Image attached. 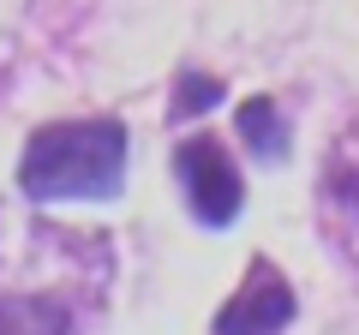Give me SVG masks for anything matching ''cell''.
Returning a JSON list of instances; mask_svg holds the SVG:
<instances>
[{"mask_svg": "<svg viewBox=\"0 0 359 335\" xmlns=\"http://www.w3.org/2000/svg\"><path fill=\"white\" fill-rule=\"evenodd\" d=\"M174 168H180V186H186V204H192V216L204 221V228H228V221L240 216L245 180H240V168L228 162V150H222L210 132H198V138L180 144Z\"/></svg>", "mask_w": 359, "mask_h": 335, "instance_id": "obj_2", "label": "cell"}, {"mask_svg": "<svg viewBox=\"0 0 359 335\" xmlns=\"http://www.w3.org/2000/svg\"><path fill=\"white\" fill-rule=\"evenodd\" d=\"M126 186V126L114 114L54 120L25 138L18 192L30 204H108Z\"/></svg>", "mask_w": 359, "mask_h": 335, "instance_id": "obj_1", "label": "cell"}, {"mask_svg": "<svg viewBox=\"0 0 359 335\" xmlns=\"http://www.w3.org/2000/svg\"><path fill=\"white\" fill-rule=\"evenodd\" d=\"M210 102H222V84H216V78L186 72V78H180V90H174V120H192L198 108H210Z\"/></svg>", "mask_w": 359, "mask_h": 335, "instance_id": "obj_7", "label": "cell"}, {"mask_svg": "<svg viewBox=\"0 0 359 335\" xmlns=\"http://www.w3.org/2000/svg\"><path fill=\"white\" fill-rule=\"evenodd\" d=\"M294 306L299 299H294V287H287V275L269 258H252L240 294L216 311V335H282L287 323H294Z\"/></svg>", "mask_w": 359, "mask_h": 335, "instance_id": "obj_3", "label": "cell"}, {"mask_svg": "<svg viewBox=\"0 0 359 335\" xmlns=\"http://www.w3.org/2000/svg\"><path fill=\"white\" fill-rule=\"evenodd\" d=\"M323 221H330V240L359 270V126L347 138H335V150H330V168H323Z\"/></svg>", "mask_w": 359, "mask_h": 335, "instance_id": "obj_4", "label": "cell"}, {"mask_svg": "<svg viewBox=\"0 0 359 335\" xmlns=\"http://www.w3.org/2000/svg\"><path fill=\"white\" fill-rule=\"evenodd\" d=\"M233 126H240V144H245L252 162H282L287 144H294V132H287V120L276 114L269 96H245L240 114H233Z\"/></svg>", "mask_w": 359, "mask_h": 335, "instance_id": "obj_6", "label": "cell"}, {"mask_svg": "<svg viewBox=\"0 0 359 335\" xmlns=\"http://www.w3.org/2000/svg\"><path fill=\"white\" fill-rule=\"evenodd\" d=\"M0 335H72V306L54 294H6Z\"/></svg>", "mask_w": 359, "mask_h": 335, "instance_id": "obj_5", "label": "cell"}]
</instances>
